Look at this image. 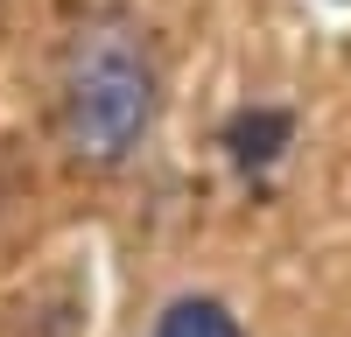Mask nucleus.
Wrapping results in <instances>:
<instances>
[{
	"label": "nucleus",
	"instance_id": "f257e3e1",
	"mask_svg": "<svg viewBox=\"0 0 351 337\" xmlns=\"http://www.w3.org/2000/svg\"><path fill=\"white\" fill-rule=\"evenodd\" d=\"M155 120V64L127 21H92L64 64V140L84 168H120Z\"/></svg>",
	"mask_w": 351,
	"mask_h": 337
},
{
	"label": "nucleus",
	"instance_id": "f03ea898",
	"mask_svg": "<svg viewBox=\"0 0 351 337\" xmlns=\"http://www.w3.org/2000/svg\"><path fill=\"white\" fill-rule=\"evenodd\" d=\"M225 148H232V162H239V168H253V176H260V168L288 148V112H281V105H253V112H239V120L225 127Z\"/></svg>",
	"mask_w": 351,
	"mask_h": 337
},
{
	"label": "nucleus",
	"instance_id": "7ed1b4c3",
	"mask_svg": "<svg viewBox=\"0 0 351 337\" xmlns=\"http://www.w3.org/2000/svg\"><path fill=\"white\" fill-rule=\"evenodd\" d=\"M155 337H246V330H239V316H232L225 302H211V295H183V302L162 309Z\"/></svg>",
	"mask_w": 351,
	"mask_h": 337
}]
</instances>
